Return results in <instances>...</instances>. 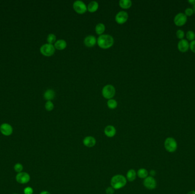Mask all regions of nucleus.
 Masks as SVG:
<instances>
[{
	"label": "nucleus",
	"mask_w": 195,
	"mask_h": 194,
	"mask_svg": "<svg viewBox=\"0 0 195 194\" xmlns=\"http://www.w3.org/2000/svg\"><path fill=\"white\" fill-rule=\"evenodd\" d=\"M23 166L22 164H21L20 163H17L14 166V170H15V172L20 173L21 172H22V171L23 170Z\"/></svg>",
	"instance_id": "cd10ccee"
},
{
	"label": "nucleus",
	"mask_w": 195,
	"mask_h": 194,
	"mask_svg": "<svg viewBox=\"0 0 195 194\" xmlns=\"http://www.w3.org/2000/svg\"><path fill=\"white\" fill-rule=\"evenodd\" d=\"M187 194H195V191H190Z\"/></svg>",
	"instance_id": "c9c22d12"
},
{
	"label": "nucleus",
	"mask_w": 195,
	"mask_h": 194,
	"mask_svg": "<svg viewBox=\"0 0 195 194\" xmlns=\"http://www.w3.org/2000/svg\"><path fill=\"white\" fill-rule=\"evenodd\" d=\"M128 14L125 11H120L115 15V21L120 25L124 24L128 19Z\"/></svg>",
	"instance_id": "6e6552de"
},
{
	"label": "nucleus",
	"mask_w": 195,
	"mask_h": 194,
	"mask_svg": "<svg viewBox=\"0 0 195 194\" xmlns=\"http://www.w3.org/2000/svg\"><path fill=\"white\" fill-rule=\"evenodd\" d=\"M127 180L122 175H115L112 178L111 180V186L114 189H118L123 188L125 186Z\"/></svg>",
	"instance_id": "f03ea898"
},
{
	"label": "nucleus",
	"mask_w": 195,
	"mask_h": 194,
	"mask_svg": "<svg viewBox=\"0 0 195 194\" xmlns=\"http://www.w3.org/2000/svg\"><path fill=\"white\" fill-rule=\"evenodd\" d=\"M40 194H50V192H48V191H42V192H41Z\"/></svg>",
	"instance_id": "f704fd0d"
},
{
	"label": "nucleus",
	"mask_w": 195,
	"mask_h": 194,
	"mask_svg": "<svg viewBox=\"0 0 195 194\" xmlns=\"http://www.w3.org/2000/svg\"><path fill=\"white\" fill-rule=\"evenodd\" d=\"M55 49L58 50H63L67 47V42L64 40H57L54 43Z\"/></svg>",
	"instance_id": "dca6fc26"
},
{
	"label": "nucleus",
	"mask_w": 195,
	"mask_h": 194,
	"mask_svg": "<svg viewBox=\"0 0 195 194\" xmlns=\"http://www.w3.org/2000/svg\"><path fill=\"white\" fill-rule=\"evenodd\" d=\"M190 49L192 52L195 53V40L190 42Z\"/></svg>",
	"instance_id": "7c9ffc66"
},
{
	"label": "nucleus",
	"mask_w": 195,
	"mask_h": 194,
	"mask_svg": "<svg viewBox=\"0 0 195 194\" xmlns=\"http://www.w3.org/2000/svg\"><path fill=\"white\" fill-rule=\"evenodd\" d=\"M185 37L187 38V40H189V41H193L195 40V33L194 31H192V30H189L187 32Z\"/></svg>",
	"instance_id": "b1692460"
},
{
	"label": "nucleus",
	"mask_w": 195,
	"mask_h": 194,
	"mask_svg": "<svg viewBox=\"0 0 195 194\" xmlns=\"http://www.w3.org/2000/svg\"><path fill=\"white\" fill-rule=\"evenodd\" d=\"M106 192L107 194H113L114 193V189L112 187H110L106 189Z\"/></svg>",
	"instance_id": "2f4dec72"
},
{
	"label": "nucleus",
	"mask_w": 195,
	"mask_h": 194,
	"mask_svg": "<svg viewBox=\"0 0 195 194\" xmlns=\"http://www.w3.org/2000/svg\"><path fill=\"white\" fill-rule=\"evenodd\" d=\"M24 194H33V189L30 187H25L24 190Z\"/></svg>",
	"instance_id": "c756f323"
},
{
	"label": "nucleus",
	"mask_w": 195,
	"mask_h": 194,
	"mask_svg": "<svg viewBox=\"0 0 195 194\" xmlns=\"http://www.w3.org/2000/svg\"><path fill=\"white\" fill-rule=\"evenodd\" d=\"M73 9L75 11L80 14H83L87 11V6L85 3L80 0L75 1L73 3Z\"/></svg>",
	"instance_id": "423d86ee"
},
{
	"label": "nucleus",
	"mask_w": 195,
	"mask_h": 194,
	"mask_svg": "<svg viewBox=\"0 0 195 194\" xmlns=\"http://www.w3.org/2000/svg\"><path fill=\"white\" fill-rule=\"evenodd\" d=\"M115 93L116 90L115 87L112 85H106L105 86L103 87L102 91V96L106 99H112L115 96Z\"/></svg>",
	"instance_id": "20e7f679"
},
{
	"label": "nucleus",
	"mask_w": 195,
	"mask_h": 194,
	"mask_svg": "<svg viewBox=\"0 0 195 194\" xmlns=\"http://www.w3.org/2000/svg\"><path fill=\"white\" fill-rule=\"evenodd\" d=\"M176 36L177 38L179 40H183L185 37V33L183 30H181V29L177 30L176 33Z\"/></svg>",
	"instance_id": "a878e982"
},
{
	"label": "nucleus",
	"mask_w": 195,
	"mask_h": 194,
	"mask_svg": "<svg viewBox=\"0 0 195 194\" xmlns=\"http://www.w3.org/2000/svg\"><path fill=\"white\" fill-rule=\"evenodd\" d=\"M156 171H155V170H151V177H153L154 176H155V175H156Z\"/></svg>",
	"instance_id": "473e14b6"
},
{
	"label": "nucleus",
	"mask_w": 195,
	"mask_h": 194,
	"mask_svg": "<svg viewBox=\"0 0 195 194\" xmlns=\"http://www.w3.org/2000/svg\"><path fill=\"white\" fill-rule=\"evenodd\" d=\"M116 130L115 127L112 125H108L105 129V134L108 137H112L116 135Z\"/></svg>",
	"instance_id": "2eb2a0df"
},
{
	"label": "nucleus",
	"mask_w": 195,
	"mask_h": 194,
	"mask_svg": "<svg viewBox=\"0 0 195 194\" xmlns=\"http://www.w3.org/2000/svg\"><path fill=\"white\" fill-rule=\"evenodd\" d=\"M105 30V25L102 23H99L95 26V32L98 35H102Z\"/></svg>",
	"instance_id": "aec40b11"
},
{
	"label": "nucleus",
	"mask_w": 195,
	"mask_h": 194,
	"mask_svg": "<svg viewBox=\"0 0 195 194\" xmlns=\"http://www.w3.org/2000/svg\"><path fill=\"white\" fill-rule=\"evenodd\" d=\"M55 49L54 45L46 43L42 45L40 48L41 53L45 56H51L55 53Z\"/></svg>",
	"instance_id": "39448f33"
},
{
	"label": "nucleus",
	"mask_w": 195,
	"mask_h": 194,
	"mask_svg": "<svg viewBox=\"0 0 195 194\" xmlns=\"http://www.w3.org/2000/svg\"><path fill=\"white\" fill-rule=\"evenodd\" d=\"M83 144L86 147L92 148L96 144V139L92 136H87L83 139Z\"/></svg>",
	"instance_id": "4468645a"
},
{
	"label": "nucleus",
	"mask_w": 195,
	"mask_h": 194,
	"mask_svg": "<svg viewBox=\"0 0 195 194\" xmlns=\"http://www.w3.org/2000/svg\"><path fill=\"white\" fill-rule=\"evenodd\" d=\"M188 3L190 5H195V0H189Z\"/></svg>",
	"instance_id": "72a5a7b5"
},
{
	"label": "nucleus",
	"mask_w": 195,
	"mask_h": 194,
	"mask_svg": "<svg viewBox=\"0 0 195 194\" xmlns=\"http://www.w3.org/2000/svg\"><path fill=\"white\" fill-rule=\"evenodd\" d=\"M177 49L181 52H186L190 49V43L185 39L180 40L177 43Z\"/></svg>",
	"instance_id": "9b49d317"
},
{
	"label": "nucleus",
	"mask_w": 195,
	"mask_h": 194,
	"mask_svg": "<svg viewBox=\"0 0 195 194\" xmlns=\"http://www.w3.org/2000/svg\"><path fill=\"white\" fill-rule=\"evenodd\" d=\"M99 8V4L98 2L93 1L90 2L87 6V10L90 13H94Z\"/></svg>",
	"instance_id": "f3484780"
},
{
	"label": "nucleus",
	"mask_w": 195,
	"mask_h": 194,
	"mask_svg": "<svg viewBox=\"0 0 195 194\" xmlns=\"http://www.w3.org/2000/svg\"><path fill=\"white\" fill-rule=\"evenodd\" d=\"M0 131L1 133L5 136H9L13 133V128L10 125L4 123L1 125Z\"/></svg>",
	"instance_id": "f8f14e48"
},
{
	"label": "nucleus",
	"mask_w": 195,
	"mask_h": 194,
	"mask_svg": "<svg viewBox=\"0 0 195 194\" xmlns=\"http://www.w3.org/2000/svg\"><path fill=\"white\" fill-rule=\"evenodd\" d=\"M54 104L51 101H47L45 104V108L47 111H51L54 109Z\"/></svg>",
	"instance_id": "bb28decb"
},
{
	"label": "nucleus",
	"mask_w": 195,
	"mask_h": 194,
	"mask_svg": "<svg viewBox=\"0 0 195 194\" xmlns=\"http://www.w3.org/2000/svg\"><path fill=\"white\" fill-rule=\"evenodd\" d=\"M192 9L193 10V12L194 13H195V5H193V8H192Z\"/></svg>",
	"instance_id": "e433bc0d"
},
{
	"label": "nucleus",
	"mask_w": 195,
	"mask_h": 194,
	"mask_svg": "<svg viewBox=\"0 0 195 194\" xmlns=\"http://www.w3.org/2000/svg\"><path fill=\"white\" fill-rule=\"evenodd\" d=\"M194 14L193 10L192 9V8H187L184 11V14H185L187 17H190Z\"/></svg>",
	"instance_id": "c85d7f7f"
},
{
	"label": "nucleus",
	"mask_w": 195,
	"mask_h": 194,
	"mask_svg": "<svg viewBox=\"0 0 195 194\" xmlns=\"http://www.w3.org/2000/svg\"><path fill=\"white\" fill-rule=\"evenodd\" d=\"M15 179L20 184H26L30 181V175L26 172H21L16 175Z\"/></svg>",
	"instance_id": "1a4fd4ad"
},
{
	"label": "nucleus",
	"mask_w": 195,
	"mask_h": 194,
	"mask_svg": "<svg viewBox=\"0 0 195 194\" xmlns=\"http://www.w3.org/2000/svg\"><path fill=\"white\" fill-rule=\"evenodd\" d=\"M96 43L97 40L94 35H87L84 40V44L87 47H93L96 44Z\"/></svg>",
	"instance_id": "ddd939ff"
},
{
	"label": "nucleus",
	"mask_w": 195,
	"mask_h": 194,
	"mask_svg": "<svg viewBox=\"0 0 195 194\" xmlns=\"http://www.w3.org/2000/svg\"><path fill=\"white\" fill-rule=\"evenodd\" d=\"M55 92L54 91L51 89L46 90L44 93V97L45 100L47 101H51L52 100L54 99L55 97Z\"/></svg>",
	"instance_id": "a211bd4d"
},
{
	"label": "nucleus",
	"mask_w": 195,
	"mask_h": 194,
	"mask_svg": "<svg viewBox=\"0 0 195 194\" xmlns=\"http://www.w3.org/2000/svg\"><path fill=\"white\" fill-rule=\"evenodd\" d=\"M164 148L169 153H174L177 149V142L173 137H168L164 141Z\"/></svg>",
	"instance_id": "7ed1b4c3"
},
{
	"label": "nucleus",
	"mask_w": 195,
	"mask_h": 194,
	"mask_svg": "<svg viewBox=\"0 0 195 194\" xmlns=\"http://www.w3.org/2000/svg\"><path fill=\"white\" fill-rule=\"evenodd\" d=\"M107 105L108 108H110V110H114L118 106V103L115 99H111L107 101Z\"/></svg>",
	"instance_id": "4be33fe9"
},
{
	"label": "nucleus",
	"mask_w": 195,
	"mask_h": 194,
	"mask_svg": "<svg viewBox=\"0 0 195 194\" xmlns=\"http://www.w3.org/2000/svg\"><path fill=\"white\" fill-rule=\"evenodd\" d=\"M136 173L135 170L132 169L130 170L127 172V178L130 182H132L136 178Z\"/></svg>",
	"instance_id": "412c9836"
},
{
	"label": "nucleus",
	"mask_w": 195,
	"mask_h": 194,
	"mask_svg": "<svg viewBox=\"0 0 195 194\" xmlns=\"http://www.w3.org/2000/svg\"><path fill=\"white\" fill-rule=\"evenodd\" d=\"M174 22L176 26L181 27L185 25L187 22V17L183 13H179L175 15Z\"/></svg>",
	"instance_id": "0eeeda50"
},
{
	"label": "nucleus",
	"mask_w": 195,
	"mask_h": 194,
	"mask_svg": "<svg viewBox=\"0 0 195 194\" xmlns=\"http://www.w3.org/2000/svg\"><path fill=\"white\" fill-rule=\"evenodd\" d=\"M119 5L122 9H127L132 6V1L131 0H120Z\"/></svg>",
	"instance_id": "6ab92c4d"
},
{
	"label": "nucleus",
	"mask_w": 195,
	"mask_h": 194,
	"mask_svg": "<svg viewBox=\"0 0 195 194\" xmlns=\"http://www.w3.org/2000/svg\"><path fill=\"white\" fill-rule=\"evenodd\" d=\"M137 174H138V176L140 178L145 179L148 177V173L147 170L142 168V169H140L138 170Z\"/></svg>",
	"instance_id": "5701e85b"
},
{
	"label": "nucleus",
	"mask_w": 195,
	"mask_h": 194,
	"mask_svg": "<svg viewBox=\"0 0 195 194\" xmlns=\"http://www.w3.org/2000/svg\"><path fill=\"white\" fill-rule=\"evenodd\" d=\"M144 186L147 189H155L157 186V183L155 178L152 177H147L144 180Z\"/></svg>",
	"instance_id": "9d476101"
},
{
	"label": "nucleus",
	"mask_w": 195,
	"mask_h": 194,
	"mask_svg": "<svg viewBox=\"0 0 195 194\" xmlns=\"http://www.w3.org/2000/svg\"><path fill=\"white\" fill-rule=\"evenodd\" d=\"M114 43V40L111 35L102 34L97 39V43L99 47L103 49H108L111 47Z\"/></svg>",
	"instance_id": "f257e3e1"
},
{
	"label": "nucleus",
	"mask_w": 195,
	"mask_h": 194,
	"mask_svg": "<svg viewBox=\"0 0 195 194\" xmlns=\"http://www.w3.org/2000/svg\"><path fill=\"white\" fill-rule=\"evenodd\" d=\"M56 40H57L56 35L54 34H49L47 36V41L48 43L51 44V45H53V43H55Z\"/></svg>",
	"instance_id": "393cba45"
},
{
	"label": "nucleus",
	"mask_w": 195,
	"mask_h": 194,
	"mask_svg": "<svg viewBox=\"0 0 195 194\" xmlns=\"http://www.w3.org/2000/svg\"></svg>",
	"instance_id": "4c0bfd02"
}]
</instances>
